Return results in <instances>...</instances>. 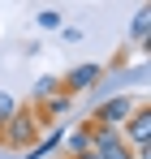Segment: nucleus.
<instances>
[{
	"label": "nucleus",
	"instance_id": "nucleus-1",
	"mask_svg": "<svg viewBox=\"0 0 151 159\" xmlns=\"http://www.w3.org/2000/svg\"><path fill=\"white\" fill-rule=\"evenodd\" d=\"M39 133H43V116H39L35 107L22 103L9 120H4V125H0V142H4V146H13V151H26Z\"/></svg>",
	"mask_w": 151,
	"mask_h": 159
},
{
	"label": "nucleus",
	"instance_id": "nucleus-2",
	"mask_svg": "<svg viewBox=\"0 0 151 159\" xmlns=\"http://www.w3.org/2000/svg\"><path fill=\"white\" fill-rule=\"evenodd\" d=\"M134 103H138L134 95H125V90L117 95V90H112V95H104L100 103L91 107V120H104V125H121L129 112H134Z\"/></svg>",
	"mask_w": 151,
	"mask_h": 159
},
{
	"label": "nucleus",
	"instance_id": "nucleus-3",
	"mask_svg": "<svg viewBox=\"0 0 151 159\" xmlns=\"http://www.w3.org/2000/svg\"><path fill=\"white\" fill-rule=\"evenodd\" d=\"M104 65H95V60H82V65H74L69 73H61V90L65 95H86L95 82H100Z\"/></svg>",
	"mask_w": 151,
	"mask_h": 159
},
{
	"label": "nucleus",
	"instance_id": "nucleus-4",
	"mask_svg": "<svg viewBox=\"0 0 151 159\" xmlns=\"http://www.w3.org/2000/svg\"><path fill=\"white\" fill-rule=\"evenodd\" d=\"M121 138H125L129 146L151 142V107H147V103H134V112L121 120Z\"/></svg>",
	"mask_w": 151,
	"mask_h": 159
},
{
	"label": "nucleus",
	"instance_id": "nucleus-5",
	"mask_svg": "<svg viewBox=\"0 0 151 159\" xmlns=\"http://www.w3.org/2000/svg\"><path fill=\"white\" fill-rule=\"evenodd\" d=\"M61 146H65V155H82V151H91V125L82 120V125H74V129H65Z\"/></svg>",
	"mask_w": 151,
	"mask_h": 159
},
{
	"label": "nucleus",
	"instance_id": "nucleus-6",
	"mask_svg": "<svg viewBox=\"0 0 151 159\" xmlns=\"http://www.w3.org/2000/svg\"><path fill=\"white\" fill-rule=\"evenodd\" d=\"M91 151H95L100 159H134V146H129L121 133H117V138H108V142H95Z\"/></svg>",
	"mask_w": 151,
	"mask_h": 159
},
{
	"label": "nucleus",
	"instance_id": "nucleus-7",
	"mask_svg": "<svg viewBox=\"0 0 151 159\" xmlns=\"http://www.w3.org/2000/svg\"><path fill=\"white\" fill-rule=\"evenodd\" d=\"M129 43H138V48L151 43V9H138V13H134V22H129Z\"/></svg>",
	"mask_w": 151,
	"mask_h": 159
},
{
	"label": "nucleus",
	"instance_id": "nucleus-8",
	"mask_svg": "<svg viewBox=\"0 0 151 159\" xmlns=\"http://www.w3.org/2000/svg\"><path fill=\"white\" fill-rule=\"evenodd\" d=\"M56 90H61V78H56V73H43V78H35V86H30L35 103H43V99H52Z\"/></svg>",
	"mask_w": 151,
	"mask_h": 159
},
{
	"label": "nucleus",
	"instance_id": "nucleus-9",
	"mask_svg": "<svg viewBox=\"0 0 151 159\" xmlns=\"http://www.w3.org/2000/svg\"><path fill=\"white\" fill-rule=\"evenodd\" d=\"M69 103H74V95L56 90L52 99H43V112H39V116H43V120H48V116H65V112H69Z\"/></svg>",
	"mask_w": 151,
	"mask_h": 159
},
{
	"label": "nucleus",
	"instance_id": "nucleus-10",
	"mask_svg": "<svg viewBox=\"0 0 151 159\" xmlns=\"http://www.w3.org/2000/svg\"><path fill=\"white\" fill-rule=\"evenodd\" d=\"M17 107H22V99H17V95H9V90H0V125H4V120H9V116H13Z\"/></svg>",
	"mask_w": 151,
	"mask_h": 159
},
{
	"label": "nucleus",
	"instance_id": "nucleus-11",
	"mask_svg": "<svg viewBox=\"0 0 151 159\" xmlns=\"http://www.w3.org/2000/svg\"><path fill=\"white\" fill-rule=\"evenodd\" d=\"M35 26H39V30H61L65 22H61V13H56V9H43V13L35 17Z\"/></svg>",
	"mask_w": 151,
	"mask_h": 159
},
{
	"label": "nucleus",
	"instance_id": "nucleus-12",
	"mask_svg": "<svg viewBox=\"0 0 151 159\" xmlns=\"http://www.w3.org/2000/svg\"><path fill=\"white\" fill-rule=\"evenodd\" d=\"M61 39H65V43H82V30H78V26H65V30H61Z\"/></svg>",
	"mask_w": 151,
	"mask_h": 159
},
{
	"label": "nucleus",
	"instance_id": "nucleus-13",
	"mask_svg": "<svg viewBox=\"0 0 151 159\" xmlns=\"http://www.w3.org/2000/svg\"><path fill=\"white\" fill-rule=\"evenodd\" d=\"M65 159H100L95 151H82V155H65Z\"/></svg>",
	"mask_w": 151,
	"mask_h": 159
}]
</instances>
